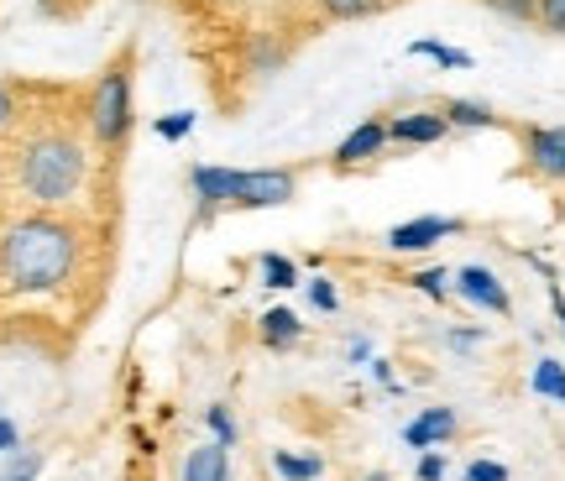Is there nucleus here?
<instances>
[{
    "label": "nucleus",
    "instance_id": "nucleus-1",
    "mask_svg": "<svg viewBox=\"0 0 565 481\" xmlns=\"http://www.w3.org/2000/svg\"><path fill=\"white\" fill-rule=\"evenodd\" d=\"M79 231L58 215H26L0 236V282L17 293H53L74 278Z\"/></svg>",
    "mask_w": 565,
    "mask_h": 481
},
{
    "label": "nucleus",
    "instance_id": "nucleus-2",
    "mask_svg": "<svg viewBox=\"0 0 565 481\" xmlns=\"http://www.w3.org/2000/svg\"><path fill=\"white\" fill-rule=\"evenodd\" d=\"M84 183H89V152L68 131H38L17 152V189L42 210L79 200Z\"/></svg>",
    "mask_w": 565,
    "mask_h": 481
},
{
    "label": "nucleus",
    "instance_id": "nucleus-3",
    "mask_svg": "<svg viewBox=\"0 0 565 481\" xmlns=\"http://www.w3.org/2000/svg\"><path fill=\"white\" fill-rule=\"evenodd\" d=\"M84 126L100 147H121L131 137V126H137V53L131 47H121L105 63V74L84 100Z\"/></svg>",
    "mask_w": 565,
    "mask_h": 481
},
{
    "label": "nucleus",
    "instance_id": "nucleus-4",
    "mask_svg": "<svg viewBox=\"0 0 565 481\" xmlns=\"http://www.w3.org/2000/svg\"><path fill=\"white\" fill-rule=\"evenodd\" d=\"M294 194H299L294 168H246L236 210H278V204H294Z\"/></svg>",
    "mask_w": 565,
    "mask_h": 481
},
{
    "label": "nucleus",
    "instance_id": "nucleus-5",
    "mask_svg": "<svg viewBox=\"0 0 565 481\" xmlns=\"http://www.w3.org/2000/svg\"><path fill=\"white\" fill-rule=\"evenodd\" d=\"M450 288H456V299H466L471 309H487V314H513V293H508V282L492 272V267H482V261H466L461 272L450 278Z\"/></svg>",
    "mask_w": 565,
    "mask_h": 481
},
{
    "label": "nucleus",
    "instance_id": "nucleus-6",
    "mask_svg": "<svg viewBox=\"0 0 565 481\" xmlns=\"http://www.w3.org/2000/svg\"><path fill=\"white\" fill-rule=\"evenodd\" d=\"M524 158L529 173L545 183H565V126H524Z\"/></svg>",
    "mask_w": 565,
    "mask_h": 481
},
{
    "label": "nucleus",
    "instance_id": "nucleus-7",
    "mask_svg": "<svg viewBox=\"0 0 565 481\" xmlns=\"http://www.w3.org/2000/svg\"><path fill=\"white\" fill-rule=\"evenodd\" d=\"M189 189H194V200H200L204 215H215V210H236V194H242V168H215V162H204L189 173Z\"/></svg>",
    "mask_w": 565,
    "mask_h": 481
},
{
    "label": "nucleus",
    "instance_id": "nucleus-8",
    "mask_svg": "<svg viewBox=\"0 0 565 481\" xmlns=\"http://www.w3.org/2000/svg\"><path fill=\"white\" fill-rule=\"evenodd\" d=\"M456 231H466L456 215H419V221H404L387 231V252H429V246H440V240H450Z\"/></svg>",
    "mask_w": 565,
    "mask_h": 481
},
{
    "label": "nucleus",
    "instance_id": "nucleus-9",
    "mask_svg": "<svg viewBox=\"0 0 565 481\" xmlns=\"http://www.w3.org/2000/svg\"><path fill=\"white\" fill-rule=\"evenodd\" d=\"M387 120H362V126H356V131H351V137L341 141V147H335V168H341V173H351V168H366V162L372 158H383L387 152Z\"/></svg>",
    "mask_w": 565,
    "mask_h": 481
},
{
    "label": "nucleus",
    "instance_id": "nucleus-10",
    "mask_svg": "<svg viewBox=\"0 0 565 481\" xmlns=\"http://www.w3.org/2000/svg\"><path fill=\"white\" fill-rule=\"evenodd\" d=\"M387 137L398 147H435V141L450 137V120L440 110H404V116L387 120Z\"/></svg>",
    "mask_w": 565,
    "mask_h": 481
},
{
    "label": "nucleus",
    "instance_id": "nucleus-11",
    "mask_svg": "<svg viewBox=\"0 0 565 481\" xmlns=\"http://www.w3.org/2000/svg\"><path fill=\"white\" fill-rule=\"evenodd\" d=\"M456 429H461L456 408H424L419 419L404 424V445H408V450H435V445H445Z\"/></svg>",
    "mask_w": 565,
    "mask_h": 481
},
{
    "label": "nucleus",
    "instance_id": "nucleus-12",
    "mask_svg": "<svg viewBox=\"0 0 565 481\" xmlns=\"http://www.w3.org/2000/svg\"><path fill=\"white\" fill-rule=\"evenodd\" d=\"M231 445L221 440H204L189 450V461H183V481H231V456H225Z\"/></svg>",
    "mask_w": 565,
    "mask_h": 481
},
{
    "label": "nucleus",
    "instance_id": "nucleus-13",
    "mask_svg": "<svg viewBox=\"0 0 565 481\" xmlns=\"http://www.w3.org/2000/svg\"><path fill=\"white\" fill-rule=\"evenodd\" d=\"M440 116L450 120V131H492V126H503V116L482 100H445Z\"/></svg>",
    "mask_w": 565,
    "mask_h": 481
},
{
    "label": "nucleus",
    "instance_id": "nucleus-14",
    "mask_svg": "<svg viewBox=\"0 0 565 481\" xmlns=\"http://www.w3.org/2000/svg\"><path fill=\"white\" fill-rule=\"evenodd\" d=\"M303 341V320L294 309H267L263 314V345L267 351H288V345Z\"/></svg>",
    "mask_w": 565,
    "mask_h": 481
},
{
    "label": "nucleus",
    "instance_id": "nucleus-15",
    "mask_svg": "<svg viewBox=\"0 0 565 481\" xmlns=\"http://www.w3.org/2000/svg\"><path fill=\"white\" fill-rule=\"evenodd\" d=\"M273 471L282 481H320L324 477V461L320 456H294V450H273Z\"/></svg>",
    "mask_w": 565,
    "mask_h": 481
},
{
    "label": "nucleus",
    "instance_id": "nucleus-16",
    "mask_svg": "<svg viewBox=\"0 0 565 481\" xmlns=\"http://www.w3.org/2000/svg\"><path fill=\"white\" fill-rule=\"evenodd\" d=\"M534 393L540 398H550V403H565V361H555V356H540L534 361Z\"/></svg>",
    "mask_w": 565,
    "mask_h": 481
},
{
    "label": "nucleus",
    "instance_id": "nucleus-17",
    "mask_svg": "<svg viewBox=\"0 0 565 481\" xmlns=\"http://www.w3.org/2000/svg\"><path fill=\"white\" fill-rule=\"evenodd\" d=\"M257 267H263V288H278V293H282V288H299V261H294V257L267 252Z\"/></svg>",
    "mask_w": 565,
    "mask_h": 481
},
{
    "label": "nucleus",
    "instance_id": "nucleus-18",
    "mask_svg": "<svg viewBox=\"0 0 565 481\" xmlns=\"http://www.w3.org/2000/svg\"><path fill=\"white\" fill-rule=\"evenodd\" d=\"M408 53H414V58L440 63V68H471V53H461V47H445V42H429V38L408 42Z\"/></svg>",
    "mask_w": 565,
    "mask_h": 481
},
{
    "label": "nucleus",
    "instance_id": "nucleus-19",
    "mask_svg": "<svg viewBox=\"0 0 565 481\" xmlns=\"http://www.w3.org/2000/svg\"><path fill=\"white\" fill-rule=\"evenodd\" d=\"M387 0H320V11L330 21H362V17H377Z\"/></svg>",
    "mask_w": 565,
    "mask_h": 481
},
{
    "label": "nucleus",
    "instance_id": "nucleus-20",
    "mask_svg": "<svg viewBox=\"0 0 565 481\" xmlns=\"http://www.w3.org/2000/svg\"><path fill=\"white\" fill-rule=\"evenodd\" d=\"M288 63V47H278L273 38H252V74H278Z\"/></svg>",
    "mask_w": 565,
    "mask_h": 481
},
{
    "label": "nucleus",
    "instance_id": "nucleus-21",
    "mask_svg": "<svg viewBox=\"0 0 565 481\" xmlns=\"http://www.w3.org/2000/svg\"><path fill=\"white\" fill-rule=\"evenodd\" d=\"M38 471H42L38 450H11V466L0 471V481H38Z\"/></svg>",
    "mask_w": 565,
    "mask_h": 481
},
{
    "label": "nucleus",
    "instance_id": "nucleus-22",
    "mask_svg": "<svg viewBox=\"0 0 565 481\" xmlns=\"http://www.w3.org/2000/svg\"><path fill=\"white\" fill-rule=\"evenodd\" d=\"M408 282L419 288L424 299H435V303H440L445 293H450V272H445V267H424V272H414V278H408Z\"/></svg>",
    "mask_w": 565,
    "mask_h": 481
},
{
    "label": "nucleus",
    "instance_id": "nucleus-23",
    "mask_svg": "<svg viewBox=\"0 0 565 481\" xmlns=\"http://www.w3.org/2000/svg\"><path fill=\"white\" fill-rule=\"evenodd\" d=\"M194 110H173V116H158L152 120V131H158L162 141H179V137H189V131H194Z\"/></svg>",
    "mask_w": 565,
    "mask_h": 481
},
{
    "label": "nucleus",
    "instance_id": "nucleus-24",
    "mask_svg": "<svg viewBox=\"0 0 565 481\" xmlns=\"http://www.w3.org/2000/svg\"><path fill=\"white\" fill-rule=\"evenodd\" d=\"M487 11H498L503 21H534L540 17V0H482Z\"/></svg>",
    "mask_w": 565,
    "mask_h": 481
},
{
    "label": "nucleus",
    "instance_id": "nucleus-25",
    "mask_svg": "<svg viewBox=\"0 0 565 481\" xmlns=\"http://www.w3.org/2000/svg\"><path fill=\"white\" fill-rule=\"evenodd\" d=\"M204 419H210V429H215V440H221V445H236V440H242V429H236V419L225 414L221 403H215V408H204Z\"/></svg>",
    "mask_w": 565,
    "mask_h": 481
},
{
    "label": "nucleus",
    "instance_id": "nucleus-26",
    "mask_svg": "<svg viewBox=\"0 0 565 481\" xmlns=\"http://www.w3.org/2000/svg\"><path fill=\"white\" fill-rule=\"evenodd\" d=\"M309 303H315L320 314H335V309H341V293H335V282H330V278H315V282H309Z\"/></svg>",
    "mask_w": 565,
    "mask_h": 481
},
{
    "label": "nucleus",
    "instance_id": "nucleus-27",
    "mask_svg": "<svg viewBox=\"0 0 565 481\" xmlns=\"http://www.w3.org/2000/svg\"><path fill=\"white\" fill-rule=\"evenodd\" d=\"M540 26H545L550 38H565V0H540Z\"/></svg>",
    "mask_w": 565,
    "mask_h": 481
},
{
    "label": "nucleus",
    "instance_id": "nucleus-28",
    "mask_svg": "<svg viewBox=\"0 0 565 481\" xmlns=\"http://www.w3.org/2000/svg\"><path fill=\"white\" fill-rule=\"evenodd\" d=\"M21 116V105H17V89L11 84H0V131H11Z\"/></svg>",
    "mask_w": 565,
    "mask_h": 481
},
{
    "label": "nucleus",
    "instance_id": "nucleus-29",
    "mask_svg": "<svg viewBox=\"0 0 565 481\" xmlns=\"http://www.w3.org/2000/svg\"><path fill=\"white\" fill-rule=\"evenodd\" d=\"M466 481H508V466H498V461H471V466H466Z\"/></svg>",
    "mask_w": 565,
    "mask_h": 481
},
{
    "label": "nucleus",
    "instance_id": "nucleus-30",
    "mask_svg": "<svg viewBox=\"0 0 565 481\" xmlns=\"http://www.w3.org/2000/svg\"><path fill=\"white\" fill-rule=\"evenodd\" d=\"M419 481H445V456L440 450H424V461H419V471H414Z\"/></svg>",
    "mask_w": 565,
    "mask_h": 481
},
{
    "label": "nucleus",
    "instance_id": "nucleus-31",
    "mask_svg": "<svg viewBox=\"0 0 565 481\" xmlns=\"http://www.w3.org/2000/svg\"><path fill=\"white\" fill-rule=\"evenodd\" d=\"M17 445H21V429L0 414V456H6V450H17Z\"/></svg>",
    "mask_w": 565,
    "mask_h": 481
},
{
    "label": "nucleus",
    "instance_id": "nucleus-32",
    "mask_svg": "<svg viewBox=\"0 0 565 481\" xmlns=\"http://www.w3.org/2000/svg\"><path fill=\"white\" fill-rule=\"evenodd\" d=\"M550 309H555V320H561V335H565V293H561V282H550Z\"/></svg>",
    "mask_w": 565,
    "mask_h": 481
},
{
    "label": "nucleus",
    "instance_id": "nucleus-33",
    "mask_svg": "<svg viewBox=\"0 0 565 481\" xmlns=\"http://www.w3.org/2000/svg\"><path fill=\"white\" fill-rule=\"evenodd\" d=\"M482 341V330H450V345H456V351H466V345H477Z\"/></svg>",
    "mask_w": 565,
    "mask_h": 481
},
{
    "label": "nucleus",
    "instance_id": "nucleus-34",
    "mask_svg": "<svg viewBox=\"0 0 565 481\" xmlns=\"http://www.w3.org/2000/svg\"><path fill=\"white\" fill-rule=\"evenodd\" d=\"M372 377L383 382V387H393V361H372Z\"/></svg>",
    "mask_w": 565,
    "mask_h": 481
}]
</instances>
